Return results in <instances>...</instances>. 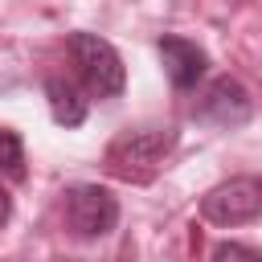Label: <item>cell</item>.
Segmentation results:
<instances>
[{"label":"cell","instance_id":"1","mask_svg":"<svg viewBox=\"0 0 262 262\" xmlns=\"http://www.w3.org/2000/svg\"><path fill=\"white\" fill-rule=\"evenodd\" d=\"M172 143H176L172 127H127L106 147V172L131 184H147L164 168Z\"/></svg>","mask_w":262,"mask_h":262},{"label":"cell","instance_id":"2","mask_svg":"<svg viewBox=\"0 0 262 262\" xmlns=\"http://www.w3.org/2000/svg\"><path fill=\"white\" fill-rule=\"evenodd\" d=\"M70 49V61H74V74L82 82V90L90 98H119L123 86H127V70H123V57L119 49L98 37V33H74L66 41Z\"/></svg>","mask_w":262,"mask_h":262},{"label":"cell","instance_id":"3","mask_svg":"<svg viewBox=\"0 0 262 262\" xmlns=\"http://www.w3.org/2000/svg\"><path fill=\"white\" fill-rule=\"evenodd\" d=\"M61 213H66L70 233H74V237H86V242L106 237V233L119 225V201H115L102 184H74V188L66 192Z\"/></svg>","mask_w":262,"mask_h":262},{"label":"cell","instance_id":"4","mask_svg":"<svg viewBox=\"0 0 262 262\" xmlns=\"http://www.w3.org/2000/svg\"><path fill=\"white\" fill-rule=\"evenodd\" d=\"M201 213L213 225H242L262 217V176H229L201 196Z\"/></svg>","mask_w":262,"mask_h":262},{"label":"cell","instance_id":"5","mask_svg":"<svg viewBox=\"0 0 262 262\" xmlns=\"http://www.w3.org/2000/svg\"><path fill=\"white\" fill-rule=\"evenodd\" d=\"M250 115H254V98L237 78L209 82V90L196 102V119H205L213 127H242V123H250Z\"/></svg>","mask_w":262,"mask_h":262},{"label":"cell","instance_id":"6","mask_svg":"<svg viewBox=\"0 0 262 262\" xmlns=\"http://www.w3.org/2000/svg\"><path fill=\"white\" fill-rule=\"evenodd\" d=\"M156 49H160L164 74H168V82H172L176 90H192V86L201 82L209 57H205V49H201L196 41H184V37H160Z\"/></svg>","mask_w":262,"mask_h":262},{"label":"cell","instance_id":"7","mask_svg":"<svg viewBox=\"0 0 262 262\" xmlns=\"http://www.w3.org/2000/svg\"><path fill=\"white\" fill-rule=\"evenodd\" d=\"M45 94H49L53 123H61V127H78V123L86 119V98L78 94L74 82H66V78H49V82H45Z\"/></svg>","mask_w":262,"mask_h":262},{"label":"cell","instance_id":"8","mask_svg":"<svg viewBox=\"0 0 262 262\" xmlns=\"http://www.w3.org/2000/svg\"><path fill=\"white\" fill-rule=\"evenodd\" d=\"M0 168L8 176H25V143L12 127H0Z\"/></svg>","mask_w":262,"mask_h":262},{"label":"cell","instance_id":"9","mask_svg":"<svg viewBox=\"0 0 262 262\" xmlns=\"http://www.w3.org/2000/svg\"><path fill=\"white\" fill-rule=\"evenodd\" d=\"M213 262H262V250L242 246V242H221L213 250Z\"/></svg>","mask_w":262,"mask_h":262},{"label":"cell","instance_id":"10","mask_svg":"<svg viewBox=\"0 0 262 262\" xmlns=\"http://www.w3.org/2000/svg\"><path fill=\"white\" fill-rule=\"evenodd\" d=\"M8 217H12V196H8L4 188H0V229L8 225Z\"/></svg>","mask_w":262,"mask_h":262}]
</instances>
